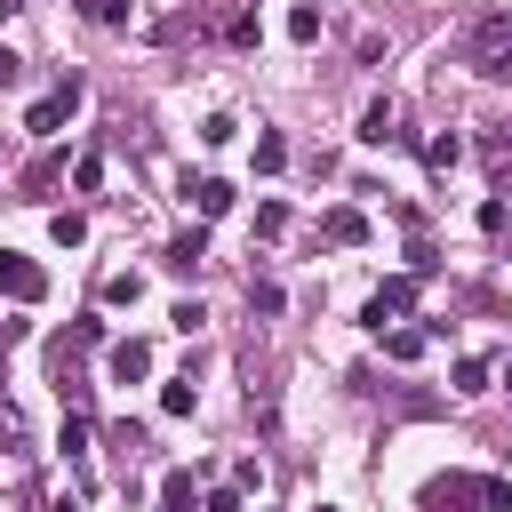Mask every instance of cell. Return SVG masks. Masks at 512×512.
Listing matches in <instances>:
<instances>
[{"label":"cell","mask_w":512,"mask_h":512,"mask_svg":"<svg viewBox=\"0 0 512 512\" xmlns=\"http://www.w3.org/2000/svg\"><path fill=\"white\" fill-rule=\"evenodd\" d=\"M384 136H392V104H368L360 112V144H384Z\"/></svg>","instance_id":"d6986e66"},{"label":"cell","mask_w":512,"mask_h":512,"mask_svg":"<svg viewBox=\"0 0 512 512\" xmlns=\"http://www.w3.org/2000/svg\"><path fill=\"white\" fill-rule=\"evenodd\" d=\"M72 192H104V152H80L72 160Z\"/></svg>","instance_id":"2e32d148"},{"label":"cell","mask_w":512,"mask_h":512,"mask_svg":"<svg viewBox=\"0 0 512 512\" xmlns=\"http://www.w3.org/2000/svg\"><path fill=\"white\" fill-rule=\"evenodd\" d=\"M320 240H336V248H360V240H368V216H360V208H328V216H320Z\"/></svg>","instance_id":"9c48e42d"},{"label":"cell","mask_w":512,"mask_h":512,"mask_svg":"<svg viewBox=\"0 0 512 512\" xmlns=\"http://www.w3.org/2000/svg\"><path fill=\"white\" fill-rule=\"evenodd\" d=\"M416 312V280L400 272V280H376V296H368V328L384 336V320H408Z\"/></svg>","instance_id":"5b68a950"},{"label":"cell","mask_w":512,"mask_h":512,"mask_svg":"<svg viewBox=\"0 0 512 512\" xmlns=\"http://www.w3.org/2000/svg\"><path fill=\"white\" fill-rule=\"evenodd\" d=\"M424 344H432V328H424V320H408V328H384V360H424Z\"/></svg>","instance_id":"30bf717a"},{"label":"cell","mask_w":512,"mask_h":512,"mask_svg":"<svg viewBox=\"0 0 512 512\" xmlns=\"http://www.w3.org/2000/svg\"><path fill=\"white\" fill-rule=\"evenodd\" d=\"M56 448H64V464H80V456H88V416H80V408L56 424Z\"/></svg>","instance_id":"7c38bea8"},{"label":"cell","mask_w":512,"mask_h":512,"mask_svg":"<svg viewBox=\"0 0 512 512\" xmlns=\"http://www.w3.org/2000/svg\"><path fill=\"white\" fill-rule=\"evenodd\" d=\"M280 160H288V144L264 128V136H256V176H280Z\"/></svg>","instance_id":"ffe728a7"},{"label":"cell","mask_w":512,"mask_h":512,"mask_svg":"<svg viewBox=\"0 0 512 512\" xmlns=\"http://www.w3.org/2000/svg\"><path fill=\"white\" fill-rule=\"evenodd\" d=\"M288 40H296V48H312V40H320V8H312V0H296V8H288Z\"/></svg>","instance_id":"5bb4252c"},{"label":"cell","mask_w":512,"mask_h":512,"mask_svg":"<svg viewBox=\"0 0 512 512\" xmlns=\"http://www.w3.org/2000/svg\"><path fill=\"white\" fill-rule=\"evenodd\" d=\"M312 512H336V504H312Z\"/></svg>","instance_id":"f546056e"},{"label":"cell","mask_w":512,"mask_h":512,"mask_svg":"<svg viewBox=\"0 0 512 512\" xmlns=\"http://www.w3.org/2000/svg\"><path fill=\"white\" fill-rule=\"evenodd\" d=\"M456 160H464V136H432L424 144V168H456Z\"/></svg>","instance_id":"44dd1931"},{"label":"cell","mask_w":512,"mask_h":512,"mask_svg":"<svg viewBox=\"0 0 512 512\" xmlns=\"http://www.w3.org/2000/svg\"><path fill=\"white\" fill-rule=\"evenodd\" d=\"M184 200H192V208H200V216H224V208H232V200H240V192H232V184H224V176H192V184H184Z\"/></svg>","instance_id":"ba28073f"},{"label":"cell","mask_w":512,"mask_h":512,"mask_svg":"<svg viewBox=\"0 0 512 512\" xmlns=\"http://www.w3.org/2000/svg\"><path fill=\"white\" fill-rule=\"evenodd\" d=\"M104 368H112V384H136V376H152V344H144V336H120V344L104 352Z\"/></svg>","instance_id":"8992f818"},{"label":"cell","mask_w":512,"mask_h":512,"mask_svg":"<svg viewBox=\"0 0 512 512\" xmlns=\"http://www.w3.org/2000/svg\"><path fill=\"white\" fill-rule=\"evenodd\" d=\"M0 296H8V304H40V296H48V264L0 248Z\"/></svg>","instance_id":"7a4b0ae2"},{"label":"cell","mask_w":512,"mask_h":512,"mask_svg":"<svg viewBox=\"0 0 512 512\" xmlns=\"http://www.w3.org/2000/svg\"><path fill=\"white\" fill-rule=\"evenodd\" d=\"M48 240H56V248H80V240H88V216L56 208V216H48Z\"/></svg>","instance_id":"9a60e30c"},{"label":"cell","mask_w":512,"mask_h":512,"mask_svg":"<svg viewBox=\"0 0 512 512\" xmlns=\"http://www.w3.org/2000/svg\"><path fill=\"white\" fill-rule=\"evenodd\" d=\"M160 416H192V376H176V384H160Z\"/></svg>","instance_id":"603a6c76"},{"label":"cell","mask_w":512,"mask_h":512,"mask_svg":"<svg viewBox=\"0 0 512 512\" xmlns=\"http://www.w3.org/2000/svg\"><path fill=\"white\" fill-rule=\"evenodd\" d=\"M200 256H208V232H200V224L168 240V272H200Z\"/></svg>","instance_id":"8fae6325"},{"label":"cell","mask_w":512,"mask_h":512,"mask_svg":"<svg viewBox=\"0 0 512 512\" xmlns=\"http://www.w3.org/2000/svg\"><path fill=\"white\" fill-rule=\"evenodd\" d=\"M56 184H64V152H40V160L16 176V200H48Z\"/></svg>","instance_id":"52a82bcc"},{"label":"cell","mask_w":512,"mask_h":512,"mask_svg":"<svg viewBox=\"0 0 512 512\" xmlns=\"http://www.w3.org/2000/svg\"><path fill=\"white\" fill-rule=\"evenodd\" d=\"M432 272H440V248L416 240V248H408V280H432Z\"/></svg>","instance_id":"d4e9b609"},{"label":"cell","mask_w":512,"mask_h":512,"mask_svg":"<svg viewBox=\"0 0 512 512\" xmlns=\"http://www.w3.org/2000/svg\"><path fill=\"white\" fill-rule=\"evenodd\" d=\"M8 80H24V56H8V48H0V88H8Z\"/></svg>","instance_id":"f1b7e54d"},{"label":"cell","mask_w":512,"mask_h":512,"mask_svg":"<svg viewBox=\"0 0 512 512\" xmlns=\"http://www.w3.org/2000/svg\"><path fill=\"white\" fill-rule=\"evenodd\" d=\"M456 392H488V360H480V352L456 360Z\"/></svg>","instance_id":"7402d4cb"},{"label":"cell","mask_w":512,"mask_h":512,"mask_svg":"<svg viewBox=\"0 0 512 512\" xmlns=\"http://www.w3.org/2000/svg\"><path fill=\"white\" fill-rule=\"evenodd\" d=\"M144 296V272H104V304H136Z\"/></svg>","instance_id":"e0dca14e"},{"label":"cell","mask_w":512,"mask_h":512,"mask_svg":"<svg viewBox=\"0 0 512 512\" xmlns=\"http://www.w3.org/2000/svg\"><path fill=\"white\" fill-rule=\"evenodd\" d=\"M504 384H512V368H504Z\"/></svg>","instance_id":"4dcf8cb0"},{"label":"cell","mask_w":512,"mask_h":512,"mask_svg":"<svg viewBox=\"0 0 512 512\" xmlns=\"http://www.w3.org/2000/svg\"><path fill=\"white\" fill-rule=\"evenodd\" d=\"M464 64L480 80H512V8H480L464 32Z\"/></svg>","instance_id":"6da1fadb"},{"label":"cell","mask_w":512,"mask_h":512,"mask_svg":"<svg viewBox=\"0 0 512 512\" xmlns=\"http://www.w3.org/2000/svg\"><path fill=\"white\" fill-rule=\"evenodd\" d=\"M160 512H192V472H160Z\"/></svg>","instance_id":"4fadbf2b"},{"label":"cell","mask_w":512,"mask_h":512,"mask_svg":"<svg viewBox=\"0 0 512 512\" xmlns=\"http://www.w3.org/2000/svg\"><path fill=\"white\" fill-rule=\"evenodd\" d=\"M480 160H488V176H504V168H512V136L488 128V136H480Z\"/></svg>","instance_id":"ac0fdd59"},{"label":"cell","mask_w":512,"mask_h":512,"mask_svg":"<svg viewBox=\"0 0 512 512\" xmlns=\"http://www.w3.org/2000/svg\"><path fill=\"white\" fill-rule=\"evenodd\" d=\"M480 504V480L472 472H440V480H424V496H416V512H472Z\"/></svg>","instance_id":"3957f363"},{"label":"cell","mask_w":512,"mask_h":512,"mask_svg":"<svg viewBox=\"0 0 512 512\" xmlns=\"http://www.w3.org/2000/svg\"><path fill=\"white\" fill-rule=\"evenodd\" d=\"M72 112H80V80H64V88H48V96H40L32 112H24V128H32V136H56V128L72 120Z\"/></svg>","instance_id":"277c9868"},{"label":"cell","mask_w":512,"mask_h":512,"mask_svg":"<svg viewBox=\"0 0 512 512\" xmlns=\"http://www.w3.org/2000/svg\"><path fill=\"white\" fill-rule=\"evenodd\" d=\"M280 304H288V296H280L272 280H248V312H280Z\"/></svg>","instance_id":"484cf974"},{"label":"cell","mask_w":512,"mask_h":512,"mask_svg":"<svg viewBox=\"0 0 512 512\" xmlns=\"http://www.w3.org/2000/svg\"><path fill=\"white\" fill-rule=\"evenodd\" d=\"M88 24H128V0H72Z\"/></svg>","instance_id":"cb8c5ba5"},{"label":"cell","mask_w":512,"mask_h":512,"mask_svg":"<svg viewBox=\"0 0 512 512\" xmlns=\"http://www.w3.org/2000/svg\"><path fill=\"white\" fill-rule=\"evenodd\" d=\"M480 504L488 512H512V480H480Z\"/></svg>","instance_id":"4316f807"},{"label":"cell","mask_w":512,"mask_h":512,"mask_svg":"<svg viewBox=\"0 0 512 512\" xmlns=\"http://www.w3.org/2000/svg\"><path fill=\"white\" fill-rule=\"evenodd\" d=\"M208 512H240V488H208Z\"/></svg>","instance_id":"83f0119b"}]
</instances>
